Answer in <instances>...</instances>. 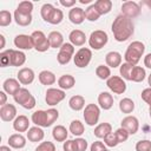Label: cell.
I'll return each mask as SVG.
<instances>
[{"label": "cell", "instance_id": "obj_51", "mask_svg": "<svg viewBox=\"0 0 151 151\" xmlns=\"http://www.w3.org/2000/svg\"><path fill=\"white\" fill-rule=\"evenodd\" d=\"M63 149H64V151H77V147H76L74 140H73V139H70V140L64 142Z\"/></svg>", "mask_w": 151, "mask_h": 151}, {"label": "cell", "instance_id": "obj_53", "mask_svg": "<svg viewBox=\"0 0 151 151\" xmlns=\"http://www.w3.org/2000/svg\"><path fill=\"white\" fill-rule=\"evenodd\" d=\"M34 106H35V98H34L33 96L22 105V107H24V109H27V110H32Z\"/></svg>", "mask_w": 151, "mask_h": 151}, {"label": "cell", "instance_id": "obj_36", "mask_svg": "<svg viewBox=\"0 0 151 151\" xmlns=\"http://www.w3.org/2000/svg\"><path fill=\"white\" fill-rule=\"evenodd\" d=\"M85 131V127H84V124L78 120V119H74L70 123V132L77 137H80Z\"/></svg>", "mask_w": 151, "mask_h": 151}, {"label": "cell", "instance_id": "obj_17", "mask_svg": "<svg viewBox=\"0 0 151 151\" xmlns=\"http://www.w3.org/2000/svg\"><path fill=\"white\" fill-rule=\"evenodd\" d=\"M2 87H4V91L7 93V94H11V96H14L21 87H20V81L18 79H14V78H8L4 81L2 84Z\"/></svg>", "mask_w": 151, "mask_h": 151}, {"label": "cell", "instance_id": "obj_48", "mask_svg": "<svg viewBox=\"0 0 151 151\" xmlns=\"http://www.w3.org/2000/svg\"><path fill=\"white\" fill-rule=\"evenodd\" d=\"M151 150V142L147 139H143L137 142L136 144V151H150Z\"/></svg>", "mask_w": 151, "mask_h": 151}, {"label": "cell", "instance_id": "obj_32", "mask_svg": "<svg viewBox=\"0 0 151 151\" xmlns=\"http://www.w3.org/2000/svg\"><path fill=\"white\" fill-rule=\"evenodd\" d=\"M67 130L63 125H57L52 130V136L57 142H65L67 139Z\"/></svg>", "mask_w": 151, "mask_h": 151}, {"label": "cell", "instance_id": "obj_37", "mask_svg": "<svg viewBox=\"0 0 151 151\" xmlns=\"http://www.w3.org/2000/svg\"><path fill=\"white\" fill-rule=\"evenodd\" d=\"M96 74L101 80H107L111 77V70L107 65H98L96 68Z\"/></svg>", "mask_w": 151, "mask_h": 151}, {"label": "cell", "instance_id": "obj_52", "mask_svg": "<svg viewBox=\"0 0 151 151\" xmlns=\"http://www.w3.org/2000/svg\"><path fill=\"white\" fill-rule=\"evenodd\" d=\"M104 149H106L105 147V144L103 142H99V140L93 142L92 145H91V147H90L91 151H103Z\"/></svg>", "mask_w": 151, "mask_h": 151}, {"label": "cell", "instance_id": "obj_10", "mask_svg": "<svg viewBox=\"0 0 151 151\" xmlns=\"http://www.w3.org/2000/svg\"><path fill=\"white\" fill-rule=\"evenodd\" d=\"M140 13V7L137 2L134 1H125L123 2L122 5V14L130 18V19H133L136 17H138Z\"/></svg>", "mask_w": 151, "mask_h": 151}, {"label": "cell", "instance_id": "obj_39", "mask_svg": "<svg viewBox=\"0 0 151 151\" xmlns=\"http://www.w3.org/2000/svg\"><path fill=\"white\" fill-rule=\"evenodd\" d=\"M132 68H133V65L131 64H127V63H124L119 66V72H120V76L124 80H131V72H132Z\"/></svg>", "mask_w": 151, "mask_h": 151}, {"label": "cell", "instance_id": "obj_60", "mask_svg": "<svg viewBox=\"0 0 151 151\" xmlns=\"http://www.w3.org/2000/svg\"><path fill=\"white\" fill-rule=\"evenodd\" d=\"M144 4H145L149 8H151V0H146V1H144Z\"/></svg>", "mask_w": 151, "mask_h": 151}, {"label": "cell", "instance_id": "obj_11", "mask_svg": "<svg viewBox=\"0 0 151 151\" xmlns=\"http://www.w3.org/2000/svg\"><path fill=\"white\" fill-rule=\"evenodd\" d=\"M17 117V107L13 104H5L0 107V118L2 122H12Z\"/></svg>", "mask_w": 151, "mask_h": 151}, {"label": "cell", "instance_id": "obj_62", "mask_svg": "<svg viewBox=\"0 0 151 151\" xmlns=\"http://www.w3.org/2000/svg\"><path fill=\"white\" fill-rule=\"evenodd\" d=\"M149 114H150V118H151V107L149 109Z\"/></svg>", "mask_w": 151, "mask_h": 151}, {"label": "cell", "instance_id": "obj_6", "mask_svg": "<svg viewBox=\"0 0 151 151\" xmlns=\"http://www.w3.org/2000/svg\"><path fill=\"white\" fill-rule=\"evenodd\" d=\"M31 37H32V40H33L34 48L38 52H46L51 47L48 38L45 35V33L42 31H34L31 34Z\"/></svg>", "mask_w": 151, "mask_h": 151}, {"label": "cell", "instance_id": "obj_7", "mask_svg": "<svg viewBox=\"0 0 151 151\" xmlns=\"http://www.w3.org/2000/svg\"><path fill=\"white\" fill-rule=\"evenodd\" d=\"M73 55H74V46L71 42H64V45L59 48L57 60L60 65H66L70 63V60Z\"/></svg>", "mask_w": 151, "mask_h": 151}, {"label": "cell", "instance_id": "obj_46", "mask_svg": "<svg viewBox=\"0 0 151 151\" xmlns=\"http://www.w3.org/2000/svg\"><path fill=\"white\" fill-rule=\"evenodd\" d=\"M116 137H117V139H118V143H124V142H126L127 140V138H129V136H130V133L124 129V127H119V129H117L116 130Z\"/></svg>", "mask_w": 151, "mask_h": 151}, {"label": "cell", "instance_id": "obj_59", "mask_svg": "<svg viewBox=\"0 0 151 151\" xmlns=\"http://www.w3.org/2000/svg\"><path fill=\"white\" fill-rule=\"evenodd\" d=\"M92 0H79V2L80 4H83V5H85V4H90Z\"/></svg>", "mask_w": 151, "mask_h": 151}, {"label": "cell", "instance_id": "obj_57", "mask_svg": "<svg viewBox=\"0 0 151 151\" xmlns=\"http://www.w3.org/2000/svg\"><path fill=\"white\" fill-rule=\"evenodd\" d=\"M0 151H12V150H11V146L1 145V146H0Z\"/></svg>", "mask_w": 151, "mask_h": 151}, {"label": "cell", "instance_id": "obj_28", "mask_svg": "<svg viewBox=\"0 0 151 151\" xmlns=\"http://www.w3.org/2000/svg\"><path fill=\"white\" fill-rule=\"evenodd\" d=\"M68 106L73 110V111H80L85 107V99L83 96H79V94H76V96H72L68 100Z\"/></svg>", "mask_w": 151, "mask_h": 151}, {"label": "cell", "instance_id": "obj_43", "mask_svg": "<svg viewBox=\"0 0 151 151\" xmlns=\"http://www.w3.org/2000/svg\"><path fill=\"white\" fill-rule=\"evenodd\" d=\"M12 20L13 19H12V14H11L9 11L4 9V11L0 12V26H2V27L8 26L12 22Z\"/></svg>", "mask_w": 151, "mask_h": 151}, {"label": "cell", "instance_id": "obj_3", "mask_svg": "<svg viewBox=\"0 0 151 151\" xmlns=\"http://www.w3.org/2000/svg\"><path fill=\"white\" fill-rule=\"evenodd\" d=\"M107 40H109V37L105 31L96 29L88 37V45L93 50H100L107 44Z\"/></svg>", "mask_w": 151, "mask_h": 151}, {"label": "cell", "instance_id": "obj_42", "mask_svg": "<svg viewBox=\"0 0 151 151\" xmlns=\"http://www.w3.org/2000/svg\"><path fill=\"white\" fill-rule=\"evenodd\" d=\"M17 11L21 12V13H25V14H32V11H33V2L31 1H21L18 7H17Z\"/></svg>", "mask_w": 151, "mask_h": 151}, {"label": "cell", "instance_id": "obj_23", "mask_svg": "<svg viewBox=\"0 0 151 151\" xmlns=\"http://www.w3.org/2000/svg\"><path fill=\"white\" fill-rule=\"evenodd\" d=\"M8 145L13 149H22L26 145V138L21 133H13L8 138Z\"/></svg>", "mask_w": 151, "mask_h": 151}, {"label": "cell", "instance_id": "obj_8", "mask_svg": "<svg viewBox=\"0 0 151 151\" xmlns=\"http://www.w3.org/2000/svg\"><path fill=\"white\" fill-rule=\"evenodd\" d=\"M66 94H65V91L61 90V88H47L46 91V97H45V100H46V104L50 105V106H54L57 104H59L60 101H63L65 99Z\"/></svg>", "mask_w": 151, "mask_h": 151}, {"label": "cell", "instance_id": "obj_26", "mask_svg": "<svg viewBox=\"0 0 151 151\" xmlns=\"http://www.w3.org/2000/svg\"><path fill=\"white\" fill-rule=\"evenodd\" d=\"M74 84H76V79H74V77L71 76V74H63V76L58 79V85H59V87H60L61 90H64V91L72 88V87L74 86Z\"/></svg>", "mask_w": 151, "mask_h": 151}, {"label": "cell", "instance_id": "obj_35", "mask_svg": "<svg viewBox=\"0 0 151 151\" xmlns=\"http://www.w3.org/2000/svg\"><path fill=\"white\" fill-rule=\"evenodd\" d=\"M119 110L126 114L132 113L134 110V101L131 98H123L119 101Z\"/></svg>", "mask_w": 151, "mask_h": 151}, {"label": "cell", "instance_id": "obj_18", "mask_svg": "<svg viewBox=\"0 0 151 151\" xmlns=\"http://www.w3.org/2000/svg\"><path fill=\"white\" fill-rule=\"evenodd\" d=\"M13 129L17 132H26L29 129V120L26 116L20 114L13 120Z\"/></svg>", "mask_w": 151, "mask_h": 151}, {"label": "cell", "instance_id": "obj_61", "mask_svg": "<svg viewBox=\"0 0 151 151\" xmlns=\"http://www.w3.org/2000/svg\"><path fill=\"white\" fill-rule=\"evenodd\" d=\"M147 83H149V85H150V87H151V73H150V76H149V78H147Z\"/></svg>", "mask_w": 151, "mask_h": 151}, {"label": "cell", "instance_id": "obj_15", "mask_svg": "<svg viewBox=\"0 0 151 151\" xmlns=\"http://www.w3.org/2000/svg\"><path fill=\"white\" fill-rule=\"evenodd\" d=\"M32 122L35 124V126L40 127H48V118H47V112L44 110H38L32 113Z\"/></svg>", "mask_w": 151, "mask_h": 151}, {"label": "cell", "instance_id": "obj_41", "mask_svg": "<svg viewBox=\"0 0 151 151\" xmlns=\"http://www.w3.org/2000/svg\"><path fill=\"white\" fill-rule=\"evenodd\" d=\"M53 11H54V7H53V5H52V4H44V5L41 6V9H40L41 18L47 22Z\"/></svg>", "mask_w": 151, "mask_h": 151}, {"label": "cell", "instance_id": "obj_5", "mask_svg": "<svg viewBox=\"0 0 151 151\" xmlns=\"http://www.w3.org/2000/svg\"><path fill=\"white\" fill-rule=\"evenodd\" d=\"M91 59H92V51H91L90 48H87V47H81V48H79V50L76 52V54L73 55L74 65H76L77 67H80V68L86 67V66L90 64Z\"/></svg>", "mask_w": 151, "mask_h": 151}, {"label": "cell", "instance_id": "obj_4", "mask_svg": "<svg viewBox=\"0 0 151 151\" xmlns=\"http://www.w3.org/2000/svg\"><path fill=\"white\" fill-rule=\"evenodd\" d=\"M100 117V109L96 104H87L84 109V120L87 125L94 126L98 124Z\"/></svg>", "mask_w": 151, "mask_h": 151}, {"label": "cell", "instance_id": "obj_33", "mask_svg": "<svg viewBox=\"0 0 151 151\" xmlns=\"http://www.w3.org/2000/svg\"><path fill=\"white\" fill-rule=\"evenodd\" d=\"M14 20L19 26H28L32 22V14H25V13H21L15 9Z\"/></svg>", "mask_w": 151, "mask_h": 151}, {"label": "cell", "instance_id": "obj_31", "mask_svg": "<svg viewBox=\"0 0 151 151\" xmlns=\"http://www.w3.org/2000/svg\"><path fill=\"white\" fill-rule=\"evenodd\" d=\"M94 6L100 15L107 14L112 9V1L111 0H97L94 2Z\"/></svg>", "mask_w": 151, "mask_h": 151}, {"label": "cell", "instance_id": "obj_13", "mask_svg": "<svg viewBox=\"0 0 151 151\" xmlns=\"http://www.w3.org/2000/svg\"><path fill=\"white\" fill-rule=\"evenodd\" d=\"M14 45L19 50H32L34 47L32 37L27 34H18L14 38Z\"/></svg>", "mask_w": 151, "mask_h": 151}, {"label": "cell", "instance_id": "obj_34", "mask_svg": "<svg viewBox=\"0 0 151 151\" xmlns=\"http://www.w3.org/2000/svg\"><path fill=\"white\" fill-rule=\"evenodd\" d=\"M146 77V72L145 68L142 66H133L132 72H131V81L134 83H140L145 79Z\"/></svg>", "mask_w": 151, "mask_h": 151}, {"label": "cell", "instance_id": "obj_63", "mask_svg": "<svg viewBox=\"0 0 151 151\" xmlns=\"http://www.w3.org/2000/svg\"><path fill=\"white\" fill-rule=\"evenodd\" d=\"M103 151H111V150H109V149H104Z\"/></svg>", "mask_w": 151, "mask_h": 151}, {"label": "cell", "instance_id": "obj_49", "mask_svg": "<svg viewBox=\"0 0 151 151\" xmlns=\"http://www.w3.org/2000/svg\"><path fill=\"white\" fill-rule=\"evenodd\" d=\"M74 140V144H76V147H77V151H86L87 149V142L86 139L81 138V137H78Z\"/></svg>", "mask_w": 151, "mask_h": 151}, {"label": "cell", "instance_id": "obj_22", "mask_svg": "<svg viewBox=\"0 0 151 151\" xmlns=\"http://www.w3.org/2000/svg\"><path fill=\"white\" fill-rule=\"evenodd\" d=\"M45 137V132L40 126H33L29 127L27 131V139L32 143H37V142H41Z\"/></svg>", "mask_w": 151, "mask_h": 151}, {"label": "cell", "instance_id": "obj_45", "mask_svg": "<svg viewBox=\"0 0 151 151\" xmlns=\"http://www.w3.org/2000/svg\"><path fill=\"white\" fill-rule=\"evenodd\" d=\"M11 52L12 50H6L0 53V63L2 67L11 66Z\"/></svg>", "mask_w": 151, "mask_h": 151}, {"label": "cell", "instance_id": "obj_56", "mask_svg": "<svg viewBox=\"0 0 151 151\" xmlns=\"http://www.w3.org/2000/svg\"><path fill=\"white\" fill-rule=\"evenodd\" d=\"M6 100H7L6 92H5V91H0V105L2 106V105H5V104H7Z\"/></svg>", "mask_w": 151, "mask_h": 151}, {"label": "cell", "instance_id": "obj_47", "mask_svg": "<svg viewBox=\"0 0 151 151\" xmlns=\"http://www.w3.org/2000/svg\"><path fill=\"white\" fill-rule=\"evenodd\" d=\"M35 151H55V145L52 142H48V140L47 142H41L37 146Z\"/></svg>", "mask_w": 151, "mask_h": 151}, {"label": "cell", "instance_id": "obj_16", "mask_svg": "<svg viewBox=\"0 0 151 151\" xmlns=\"http://www.w3.org/2000/svg\"><path fill=\"white\" fill-rule=\"evenodd\" d=\"M68 19L74 25H80L85 20V11L80 7H73L68 12Z\"/></svg>", "mask_w": 151, "mask_h": 151}, {"label": "cell", "instance_id": "obj_19", "mask_svg": "<svg viewBox=\"0 0 151 151\" xmlns=\"http://www.w3.org/2000/svg\"><path fill=\"white\" fill-rule=\"evenodd\" d=\"M105 61L109 67H119L122 65V54L117 51H111L105 55Z\"/></svg>", "mask_w": 151, "mask_h": 151}, {"label": "cell", "instance_id": "obj_14", "mask_svg": "<svg viewBox=\"0 0 151 151\" xmlns=\"http://www.w3.org/2000/svg\"><path fill=\"white\" fill-rule=\"evenodd\" d=\"M17 77H18V80L20 81V84H22V85H29V84L33 83L35 74H34V71L32 68L24 67V68L19 70Z\"/></svg>", "mask_w": 151, "mask_h": 151}, {"label": "cell", "instance_id": "obj_21", "mask_svg": "<svg viewBox=\"0 0 151 151\" xmlns=\"http://www.w3.org/2000/svg\"><path fill=\"white\" fill-rule=\"evenodd\" d=\"M98 104L103 110H110L113 106V97L110 92H100L98 96Z\"/></svg>", "mask_w": 151, "mask_h": 151}, {"label": "cell", "instance_id": "obj_50", "mask_svg": "<svg viewBox=\"0 0 151 151\" xmlns=\"http://www.w3.org/2000/svg\"><path fill=\"white\" fill-rule=\"evenodd\" d=\"M142 99L151 107V87H147V88H144L142 91Z\"/></svg>", "mask_w": 151, "mask_h": 151}, {"label": "cell", "instance_id": "obj_58", "mask_svg": "<svg viewBox=\"0 0 151 151\" xmlns=\"http://www.w3.org/2000/svg\"><path fill=\"white\" fill-rule=\"evenodd\" d=\"M0 39H1V47L0 48H4L5 47V37L2 34H0Z\"/></svg>", "mask_w": 151, "mask_h": 151}, {"label": "cell", "instance_id": "obj_54", "mask_svg": "<svg viewBox=\"0 0 151 151\" xmlns=\"http://www.w3.org/2000/svg\"><path fill=\"white\" fill-rule=\"evenodd\" d=\"M60 5L64 7H71L73 8L76 5V0H60Z\"/></svg>", "mask_w": 151, "mask_h": 151}, {"label": "cell", "instance_id": "obj_1", "mask_svg": "<svg viewBox=\"0 0 151 151\" xmlns=\"http://www.w3.org/2000/svg\"><path fill=\"white\" fill-rule=\"evenodd\" d=\"M112 33L117 41L123 42L126 41L134 32V25L132 22V19L119 14L116 17V19L112 22Z\"/></svg>", "mask_w": 151, "mask_h": 151}, {"label": "cell", "instance_id": "obj_40", "mask_svg": "<svg viewBox=\"0 0 151 151\" xmlns=\"http://www.w3.org/2000/svg\"><path fill=\"white\" fill-rule=\"evenodd\" d=\"M64 19V13L61 9H58V8H54V11L52 12L50 19H48V24H52V25H59Z\"/></svg>", "mask_w": 151, "mask_h": 151}, {"label": "cell", "instance_id": "obj_12", "mask_svg": "<svg viewBox=\"0 0 151 151\" xmlns=\"http://www.w3.org/2000/svg\"><path fill=\"white\" fill-rule=\"evenodd\" d=\"M120 125H122V127H124L130 134L137 133V131H138V129H139V122H138L137 117H134V116H126L125 118H123Z\"/></svg>", "mask_w": 151, "mask_h": 151}, {"label": "cell", "instance_id": "obj_30", "mask_svg": "<svg viewBox=\"0 0 151 151\" xmlns=\"http://www.w3.org/2000/svg\"><path fill=\"white\" fill-rule=\"evenodd\" d=\"M32 97V94H31V92L27 90V88H25V87H21L14 96H13V99H14V101L17 103V104H20L21 106L29 99Z\"/></svg>", "mask_w": 151, "mask_h": 151}, {"label": "cell", "instance_id": "obj_27", "mask_svg": "<svg viewBox=\"0 0 151 151\" xmlns=\"http://www.w3.org/2000/svg\"><path fill=\"white\" fill-rule=\"evenodd\" d=\"M111 132H112V126H111L110 123H100L94 127L93 133L97 138H103L104 139V137L107 136Z\"/></svg>", "mask_w": 151, "mask_h": 151}, {"label": "cell", "instance_id": "obj_44", "mask_svg": "<svg viewBox=\"0 0 151 151\" xmlns=\"http://www.w3.org/2000/svg\"><path fill=\"white\" fill-rule=\"evenodd\" d=\"M104 144H105L106 146H109V147H114V146H117L119 143H118V139H117V137H116V133H114V132H111V133H109L107 136H105V137H104Z\"/></svg>", "mask_w": 151, "mask_h": 151}, {"label": "cell", "instance_id": "obj_9", "mask_svg": "<svg viewBox=\"0 0 151 151\" xmlns=\"http://www.w3.org/2000/svg\"><path fill=\"white\" fill-rule=\"evenodd\" d=\"M106 85L116 94H123L126 91V83L122 77L118 76H111L106 80Z\"/></svg>", "mask_w": 151, "mask_h": 151}, {"label": "cell", "instance_id": "obj_20", "mask_svg": "<svg viewBox=\"0 0 151 151\" xmlns=\"http://www.w3.org/2000/svg\"><path fill=\"white\" fill-rule=\"evenodd\" d=\"M68 39L73 46H83L86 41V35L80 29H73V31H71Z\"/></svg>", "mask_w": 151, "mask_h": 151}, {"label": "cell", "instance_id": "obj_24", "mask_svg": "<svg viewBox=\"0 0 151 151\" xmlns=\"http://www.w3.org/2000/svg\"><path fill=\"white\" fill-rule=\"evenodd\" d=\"M47 38H48V41L52 48H60L64 45V37L58 31H52Z\"/></svg>", "mask_w": 151, "mask_h": 151}, {"label": "cell", "instance_id": "obj_29", "mask_svg": "<svg viewBox=\"0 0 151 151\" xmlns=\"http://www.w3.org/2000/svg\"><path fill=\"white\" fill-rule=\"evenodd\" d=\"M38 78H39V81L42 85H53L55 83V80H57L54 73L51 72V71H48V70L41 71L39 73V76H38Z\"/></svg>", "mask_w": 151, "mask_h": 151}, {"label": "cell", "instance_id": "obj_55", "mask_svg": "<svg viewBox=\"0 0 151 151\" xmlns=\"http://www.w3.org/2000/svg\"><path fill=\"white\" fill-rule=\"evenodd\" d=\"M144 66L151 70V53H147L144 57Z\"/></svg>", "mask_w": 151, "mask_h": 151}, {"label": "cell", "instance_id": "obj_64", "mask_svg": "<svg viewBox=\"0 0 151 151\" xmlns=\"http://www.w3.org/2000/svg\"><path fill=\"white\" fill-rule=\"evenodd\" d=\"M150 151H151V150H150Z\"/></svg>", "mask_w": 151, "mask_h": 151}, {"label": "cell", "instance_id": "obj_38", "mask_svg": "<svg viewBox=\"0 0 151 151\" xmlns=\"http://www.w3.org/2000/svg\"><path fill=\"white\" fill-rule=\"evenodd\" d=\"M99 17H100V14H99V12L97 11L94 4L90 5V6L85 9V19H87L88 21H97V20L99 19Z\"/></svg>", "mask_w": 151, "mask_h": 151}, {"label": "cell", "instance_id": "obj_25", "mask_svg": "<svg viewBox=\"0 0 151 151\" xmlns=\"http://www.w3.org/2000/svg\"><path fill=\"white\" fill-rule=\"evenodd\" d=\"M26 61V54L20 50H12L11 66H22Z\"/></svg>", "mask_w": 151, "mask_h": 151}, {"label": "cell", "instance_id": "obj_2", "mask_svg": "<svg viewBox=\"0 0 151 151\" xmlns=\"http://www.w3.org/2000/svg\"><path fill=\"white\" fill-rule=\"evenodd\" d=\"M144 52H145V45L142 41H138V40L137 41H132L127 46L126 52L124 54L125 63L136 66L139 63L140 57L144 54Z\"/></svg>", "mask_w": 151, "mask_h": 151}]
</instances>
